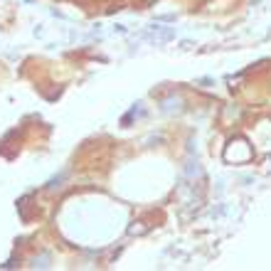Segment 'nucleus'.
<instances>
[{
	"label": "nucleus",
	"instance_id": "f03ea898",
	"mask_svg": "<svg viewBox=\"0 0 271 271\" xmlns=\"http://www.w3.org/2000/svg\"><path fill=\"white\" fill-rule=\"evenodd\" d=\"M32 266H39V269H47V266H50V254H42V256H35V264H32Z\"/></svg>",
	"mask_w": 271,
	"mask_h": 271
},
{
	"label": "nucleus",
	"instance_id": "7ed1b4c3",
	"mask_svg": "<svg viewBox=\"0 0 271 271\" xmlns=\"http://www.w3.org/2000/svg\"><path fill=\"white\" fill-rule=\"evenodd\" d=\"M146 3H153V0H146Z\"/></svg>",
	"mask_w": 271,
	"mask_h": 271
},
{
	"label": "nucleus",
	"instance_id": "f257e3e1",
	"mask_svg": "<svg viewBox=\"0 0 271 271\" xmlns=\"http://www.w3.org/2000/svg\"><path fill=\"white\" fill-rule=\"evenodd\" d=\"M252 146H249V141L247 138H242V136H237L232 138L230 143H227V148H224V160L227 163H247V160H252Z\"/></svg>",
	"mask_w": 271,
	"mask_h": 271
}]
</instances>
